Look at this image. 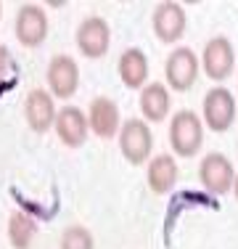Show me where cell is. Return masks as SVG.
<instances>
[{
  "label": "cell",
  "instance_id": "cell-1",
  "mask_svg": "<svg viewBox=\"0 0 238 249\" xmlns=\"http://www.w3.org/2000/svg\"><path fill=\"white\" fill-rule=\"evenodd\" d=\"M170 143L175 154L180 157H193L204 143V122L193 111H177L170 122Z\"/></svg>",
  "mask_w": 238,
  "mask_h": 249
},
{
  "label": "cell",
  "instance_id": "cell-2",
  "mask_svg": "<svg viewBox=\"0 0 238 249\" xmlns=\"http://www.w3.org/2000/svg\"><path fill=\"white\" fill-rule=\"evenodd\" d=\"M151 130L143 120H127L119 127V149L130 164H143L151 157Z\"/></svg>",
  "mask_w": 238,
  "mask_h": 249
},
{
  "label": "cell",
  "instance_id": "cell-3",
  "mask_svg": "<svg viewBox=\"0 0 238 249\" xmlns=\"http://www.w3.org/2000/svg\"><path fill=\"white\" fill-rule=\"evenodd\" d=\"M164 74H167V82H170L172 90L183 93V90H190L199 77V58L190 48H177L167 56V64H164Z\"/></svg>",
  "mask_w": 238,
  "mask_h": 249
},
{
  "label": "cell",
  "instance_id": "cell-4",
  "mask_svg": "<svg viewBox=\"0 0 238 249\" xmlns=\"http://www.w3.org/2000/svg\"><path fill=\"white\" fill-rule=\"evenodd\" d=\"M111 45V29L106 19L101 16H87L80 27H77V48L87 58H103Z\"/></svg>",
  "mask_w": 238,
  "mask_h": 249
},
{
  "label": "cell",
  "instance_id": "cell-5",
  "mask_svg": "<svg viewBox=\"0 0 238 249\" xmlns=\"http://www.w3.org/2000/svg\"><path fill=\"white\" fill-rule=\"evenodd\" d=\"M199 178H201V186L206 188L209 194H228L233 188V180H236V173H233V164L225 154H206L204 162L199 167Z\"/></svg>",
  "mask_w": 238,
  "mask_h": 249
},
{
  "label": "cell",
  "instance_id": "cell-6",
  "mask_svg": "<svg viewBox=\"0 0 238 249\" xmlns=\"http://www.w3.org/2000/svg\"><path fill=\"white\" fill-rule=\"evenodd\" d=\"M236 120V98L228 88H212L204 98V122L214 133H225Z\"/></svg>",
  "mask_w": 238,
  "mask_h": 249
},
{
  "label": "cell",
  "instance_id": "cell-7",
  "mask_svg": "<svg viewBox=\"0 0 238 249\" xmlns=\"http://www.w3.org/2000/svg\"><path fill=\"white\" fill-rule=\"evenodd\" d=\"M16 37L24 48H37L48 37V14L40 5L27 3L16 14Z\"/></svg>",
  "mask_w": 238,
  "mask_h": 249
},
{
  "label": "cell",
  "instance_id": "cell-8",
  "mask_svg": "<svg viewBox=\"0 0 238 249\" xmlns=\"http://www.w3.org/2000/svg\"><path fill=\"white\" fill-rule=\"evenodd\" d=\"M201 64H204V72L209 74V80H228L230 72L236 69V53L228 37H212L204 45L201 53Z\"/></svg>",
  "mask_w": 238,
  "mask_h": 249
},
{
  "label": "cell",
  "instance_id": "cell-9",
  "mask_svg": "<svg viewBox=\"0 0 238 249\" xmlns=\"http://www.w3.org/2000/svg\"><path fill=\"white\" fill-rule=\"evenodd\" d=\"M80 85V67L69 56H53L48 64V88L56 98H71Z\"/></svg>",
  "mask_w": 238,
  "mask_h": 249
},
{
  "label": "cell",
  "instance_id": "cell-10",
  "mask_svg": "<svg viewBox=\"0 0 238 249\" xmlns=\"http://www.w3.org/2000/svg\"><path fill=\"white\" fill-rule=\"evenodd\" d=\"M56 104H53V96L43 88H34V90L27 93V104H24V117H27V124L34 130V133H48V130L56 124Z\"/></svg>",
  "mask_w": 238,
  "mask_h": 249
},
{
  "label": "cell",
  "instance_id": "cell-11",
  "mask_svg": "<svg viewBox=\"0 0 238 249\" xmlns=\"http://www.w3.org/2000/svg\"><path fill=\"white\" fill-rule=\"evenodd\" d=\"M56 135L61 138L64 146H69V149H80L82 143L87 141V130H90V124H87V117L82 109H77V106H64L61 111L56 114Z\"/></svg>",
  "mask_w": 238,
  "mask_h": 249
},
{
  "label": "cell",
  "instance_id": "cell-12",
  "mask_svg": "<svg viewBox=\"0 0 238 249\" xmlns=\"http://www.w3.org/2000/svg\"><path fill=\"white\" fill-rule=\"evenodd\" d=\"M186 8L180 3H162L153 11V32L162 43H175L186 32Z\"/></svg>",
  "mask_w": 238,
  "mask_h": 249
},
{
  "label": "cell",
  "instance_id": "cell-13",
  "mask_svg": "<svg viewBox=\"0 0 238 249\" xmlns=\"http://www.w3.org/2000/svg\"><path fill=\"white\" fill-rule=\"evenodd\" d=\"M87 124L98 138H114L122 127V120H119V109L111 98H95L90 104V117H87Z\"/></svg>",
  "mask_w": 238,
  "mask_h": 249
},
{
  "label": "cell",
  "instance_id": "cell-14",
  "mask_svg": "<svg viewBox=\"0 0 238 249\" xmlns=\"http://www.w3.org/2000/svg\"><path fill=\"white\" fill-rule=\"evenodd\" d=\"M119 80L127 88H143L148 80V58L138 48H127L119 58Z\"/></svg>",
  "mask_w": 238,
  "mask_h": 249
},
{
  "label": "cell",
  "instance_id": "cell-15",
  "mask_svg": "<svg viewBox=\"0 0 238 249\" xmlns=\"http://www.w3.org/2000/svg\"><path fill=\"white\" fill-rule=\"evenodd\" d=\"M148 188H151L153 194H167L172 186H175L177 180V164L175 159L170 157V154H159V157H153L151 162H148Z\"/></svg>",
  "mask_w": 238,
  "mask_h": 249
},
{
  "label": "cell",
  "instance_id": "cell-16",
  "mask_svg": "<svg viewBox=\"0 0 238 249\" xmlns=\"http://www.w3.org/2000/svg\"><path fill=\"white\" fill-rule=\"evenodd\" d=\"M140 111L148 122H162L170 114V90L162 82H151L140 93Z\"/></svg>",
  "mask_w": 238,
  "mask_h": 249
},
{
  "label": "cell",
  "instance_id": "cell-17",
  "mask_svg": "<svg viewBox=\"0 0 238 249\" xmlns=\"http://www.w3.org/2000/svg\"><path fill=\"white\" fill-rule=\"evenodd\" d=\"M34 239V220L24 212H11L8 217V241L14 249H29Z\"/></svg>",
  "mask_w": 238,
  "mask_h": 249
},
{
  "label": "cell",
  "instance_id": "cell-18",
  "mask_svg": "<svg viewBox=\"0 0 238 249\" xmlns=\"http://www.w3.org/2000/svg\"><path fill=\"white\" fill-rule=\"evenodd\" d=\"M61 249H95V241H93V236L87 228L71 225V228H67L61 236Z\"/></svg>",
  "mask_w": 238,
  "mask_h": 249
},
{
  "label": "cell",
  "instance_id": "cell-19",
  "mask_svg": "<svg viewBox=\"0 0 238 249\" xmlns=\"http://www.w3.org/2000/svg\"><path fill=\"white\" fill-rule=\"evenodd\" d=\"M8 69H11V53L5 45H0V80L8 74Z\"/></svg>",
  "mask_w": 238,
  "mask_h": 249
},
{
  "label": "cell",
  "instance_id": "cell-20",
  "mask_svg": "<svg viewBox=\"0 0 238 249\" xmlns=\"http://www.w3.org/2000/svg\"><path fill=\"white\" fill-rule=\"evenodd\" d=\"M233 194H236V201H238V175H236V180H233Z\"/></svg>",
  "mask_w": 238,
  "mask_h": 249
},
{
  "label": "cell",
  "instance_id": "cell-21",
  "mask_svg": "<svg viewBox=\"0 0 238 249\" xmlns=\"http://www.w3.org/2000/svg\"><path fill=\"white\" fill-rule=\"evenodd\" d=\"M0 14H3V8H0Z\"/></svg>",
  "mask_w": 238,
  "mask_h": 249
}]
</instances>
